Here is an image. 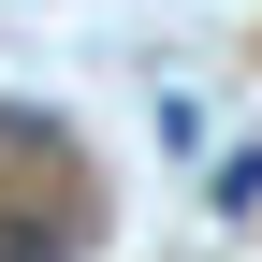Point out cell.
I'll return each mask as SVG.
<instances>
[{"label": "cell", "mask_w": 262, "mask_h": 262, "mask_svg": "<svg viewBox=\"0 0 262 262\" xmlns=\"http://www.w3.org/2000/svg\"><path fill=\"white\" fill-rule=\"evenodd\" d=\"M0 262H58V233H29V219H0Z\"/></svg>", "instance_id": "cell-1"}]
</instances>
